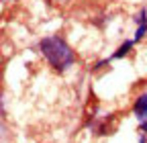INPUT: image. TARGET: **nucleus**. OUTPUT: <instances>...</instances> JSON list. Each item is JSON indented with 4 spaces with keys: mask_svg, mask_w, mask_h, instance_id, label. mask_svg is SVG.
Returning a JSON list of instances; mask_svg holds the SVG:
<instances>
[{
    "mask_svg": "<svg viewBox=\"0 0 147 143\" xmlns=\"http://www.w3.org/2000/svg\"><path fill=\"white\" fill-rule=\"evenodd\" d=\"M39 51L45 55V59L49 61V65H53L55 69H65L76 61V53L74 49L61 39V37H45L39 43Z\"/></svg>",
    "mask_w": 147,
    "mask_h": 143,
    "instance_id": "nucleus-1",
    "label": "nucleus"
},
{
    "mask_svg": "<svg viewBox=\"0 0 147 143\" xmlns=\"http://www.w3.org/2000/svg\"><path fill=\"white\" fill-rule=\"evenodd\" d=\"M133 113L141 125V131H147V92L141 94L137 100H135V106H133Z\"/></svg>",
    "mask_w": 147,
    "mask_h": 143,
    "instance_id": "nucleus-2",
    "label": "nucleus"
},
{
    "mask_svg": "<svg viewBox=\"0 0 147 143\" xmlns=\"http://www.w3.org/2000/svg\"><path fill=\"white\" fill-rule=\"evenodd\" d=\"M135 21L139 23L137 33H135V41H141V39L145 37V33H147V10H145V8L137 14V19H135Z\"/></svg>",
    "mask_w": 147,
    "mask_h": 143,
    "instance_id": "nucleus-3",
    "label": "nucleus"
},
{
    "mask_svg": "<svg viewBox=\"0 0 147 143\" xmlns=\"http://www.w3.org/2000/svg\"><path fill=\"white\" fill-rule=\"evenodd\" d=\"M131 47H133V41H125V43L115 51V55H113V57H115V59H121L123 55H127V53L131 51Z\"/></svg>",
    "mask_w": 147,
    "mask_h": 143,
    "instance_id": "nucleus-4",
    "label": "nucleus"
},
{
    "mask_svg": "<svg viewBox=\"0 0 147 143\" xmlns=\"http://www.w3.org/2000/svg\"><path fill=\"white\" fill-rule=\"evenodd\" d=\"M139 143H147V141H145V137H141V139H139Z\"/></svg>",
    "mask_w": 147,
    "mask_h": 143,
    "instance_id": "nucleus-5",
    "label": "nucleus"
},
{
    "mask_svg": "<svg viewBox=\"0 0 147 143\" xmlns=\"http://www.w3.org/2000/svg\"><path fill=\"white\" fill-rule=\"evenodd\" d=\"M51 2H61V0H51Z\"/></svg>",
    "mask_w": 147,
    "mask_h": 143,
    "instance_id": "nucleus-6",
    "label": "nucleus"
}]
</instances>
